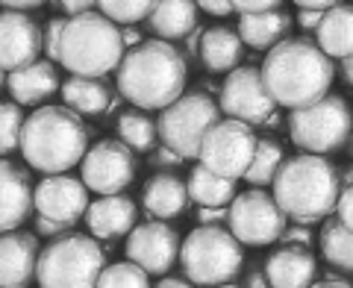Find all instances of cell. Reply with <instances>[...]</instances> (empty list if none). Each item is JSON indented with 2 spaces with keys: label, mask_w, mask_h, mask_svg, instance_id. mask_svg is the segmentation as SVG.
<instances>
[{
  "label": "cell",
  "mask_w": 353,
  "mask_h": 288,
  "mask_svg": "<svg viewBox=\"0 0 353 288\" xmlns=\"http://www.w3.org/2000/svg\"><path fill=\"white\" fill-rule=\"evenodd\" d=\"M185 74H189L185 53L176 50L168 39L157 36L124 53L115 71V85L118 94L132 106L165 109L183 94Z\"/></svg>",
  "instance_id": "cell-1"
},
{
  "label": "cell",
  "mask_w": 353,
  "mask_h": 288,
  "mask_svg": "<svg viewBox=\"0 0 353 288\" xmlns=\"http://www.w3.org/2000/svg\"><path fill=\"white\" fill-rule=\"evenodd\" d=\"M262 76L283 109H301L330 94L336 68L318 41L283 39L262 59Z\"/></svg>",
  "instance_id": "cell-2"
},
{
  "label": "cell",
  "mask_w": 353,
  "mask_h": 288,
  "mask_svg": "<svg viewBox=\"0 0 353 288\" xmlns=\"http://www.w3.org/2000/svg\"><path fill=\"white\" fill-rule=\"evenodd\" d=\"M341 171L324 153L289 156L271 183V194L277 197L283 212L301 224H318L330 212H336L341 197Z\"/></svg>",
  "instance_id": "cell-3"
},
{
  "label": "cell",
  "mask_w": 353,
  "mask_h": 288,
  "mask_svg": "<svg viewBox=\"0 0 353 288\" xmlns=\"http://www.w3.org/2000/svg\"><path fill=\"white\" fill-rule=\"evenodd\" d=\"M88 130L71 106H41L27 115L21 132V156L32 171L62 174L83 165L88 153Z\"/></svg>",
  "instance_id": "cell-4"
},
{
  "label": "cell",
  "mask_w": 353,
  "mask_h": 288,
  "mask_svg": "<svg viewBox=\"0 0 353 288\" xmlns=\"http://www.w3.org/2000/svg\"><path fill=\"white\" fill-rule=\"evenodd\" d=\"M124 32L103 12H80L65 21L59 41V65L80 76H106L124 59Z\"/></svg>",
  "instance_id": "cell-5"
},
{
  "label": "cell",
  "mask_w": 353,
  "mask_h": 288,
  "mask_svg": "<svg viewBox=\"0 0 353 288\" xmlns=\"http://www.w3.org/2000/svg\"><path fill=\"white\" fill-rule=\"evenodd\" d=\"M180 268L192 280V285H236V276L245 268L241 241L233 236V229H224L218 224H201L183 241Z\"/></svg>",
  "instance_id": "cell-6"
},
{
  "label": "cell",
  "mask_w": 353,
  "mask_h": 288,
  "mask_svg": "<svg viewBox=\"0 0 353 288\" xmlns=\"http://www.w3.org/2000/svg\"><path fill=\"white\" fill-rule=\"evenodd\" d=\"M106 247L97 245V236H68L53 238L48 247H41L36 282L41 288H92L101 282L106 268Z\"/></svg>",
  "instance_id": "cell-7"
},
{
  "label": "cell",
  "mask_w": 353,
  "mask_h": 288,
  "mask_svg": "<svg viewBox=\"0 0 353 288\" xmlns=\"http://www.w3.org/2000/svg\"><path fill=\"white\" fill-rule=\"evenodd\" d=\"M285 124H289V138L297 150L330 156L347 144L353 132V115L341 94H324L321 101L292 109Z\"/></svg>",
  "instance_id": "cell-8"
},
{
  "label": "cell",
  "mask_w": 353,
  "mask_h": 288,
  "mask_svg": "<svg viewBox=\"0 0 353 288\" xmlns=\"http://www.w3.org/2000/svg\"><path fill=\"white\" fill-rule=\"evenodd\" d=\"M221 115H224V109L218 101H212L209 92L180 94L171 106L159 109V141L171 144L185 159H197L203 136L209 132V127L218 124Z\"/></svg>",
  "instance_id": "cell-9"
},
{
  "label": "cell",
  "mask_w": 353,
  "mask_h": 288,
  "mask_svg": "<svg viewBox=\"0 0 353 288\" xmlns=\"http://www.w3.org/2000/svg\"><path fill=\"white\" fill-rule=\"evenodd\" d=\"M227 227L233 236L248 247H268L283 238L289 227V215L283 212L277 197L262 192V185L250 188L245 194H236L230 203V220Z\"/></svg>",
  "instance_id": "cell-10"
},
{
  "label": "cell",
  "mask_w": 353,
  "mask_h": 288,
  "mask_svg": "<svg viewBox=\"0 0 353 288\" xmlns=\"http://www.w3.org/2000/svg\"><path fill=\"white\" fill-rule=\"evenodd\" d=\"M256 144L259 138L253 132V124L239 118H221L203 136L197 162H203L206 168H212L221 176L241 180L256 156Z\"/></svg>",
  "instance_id": "cell-11"
},
{
  "label": "cell",
  "mask_w": 353,
  "mask_h": 288,
  "mask_svg": "<svg viewBox=\"0 0 353 288\" xmlns=\"http://www.w3.org/2000/svg\"><path fill=\"white\" fill-rule=\"evenodd\" d=\"M218 103L227 118H239L248 124H262L280 103L274 101L268 83L262 76V68L256 65H239L227 74L224 85L218 92Z\"/></svg>",
  "instance_id": "cell-12"
},
{
  "label": "cell",
  "mask_w": 353,
  "mask_h": 288,
  "mask_svg": "<svg viewBox=\"0 0 353 288\" xmlns=\"http://www.w3.org/2000/svg\"><path fill=\"white\" fill-rule=\"evenodd\" d=\"M136 150L124 141H97L83 156V180L97 194H121L136 180Z\"/></svg>",
  "instance_id": "cell-13"
},
{
  "label": "cell",
  "mask_w": 353,
  "mask_h": 288,
  "mask_svg": "<svg viewBox=\"0 0 353 288\" xmlns=\"http://www.w3.org/2000/svg\"><path fill=\"white\" fill-rule=\"evenodd\" d=\"M180 247L183 241L176 236V229L168 227L162 218H150L148 224L132 227V232L127 236V259L139 262L148 274H168L176 259H180Z\"/></svg>",
  "instance_id": "cell-14"
},
{
  "label": "cell",
  "mask_w": 353,
  "mask_h": 288,
  "mask_svg": "<svg viewBox=\"0 0 353 288\" xmlns=\"http://www.w3.org/2000/svg\"><path fill=\"white\" fill-rule=\"evenodd\" d=\"M88 192L83 176H71L68 171L62 174H44V180L36 183V212L65 220V224H80L83 215L88 212Z\"/></svg>",
  "instance_id": "cell-15"
},
{
  "label": "cell",
  "mask_w": 353,
  "mask_h": 288,
  "mask_svg": "<svg viewBox=\"0 0 353 288\" xmlns=\"http://www.w3.org/2000/svg\"><path fill=\"white\" fill-rule=\"evenodd\" d=\"M44 50V30L24 9H3L0 15V68L6 74L36 62Z\"/></svg>",
  "instance_id": "cell-16"
},
{
  "label": "cell",
  "mask_w": 353,
  "mask_h": 288,
  "mask_svg": "<svg viewBox=\"0 0 353 288\" xmlns=\"http://www.w3.org/2000/svg\"><path fill=\"white\" fill-rule=\"evenodd\" d=\"M36 236L18 229L3 232V238H0V282H3V288H24L36 280L41 256Z\"/></svg>",
  "instance_id": "cell-17"
},
{
  "label": "cell",
  "mask_w": 353,
  "mask_h": 288,
  "mask_svg": "<svg viewBox=\"0 0 353 288\" xmlns=\"http://www.w3.org/2000/svg\"><path fill=\"white\" fill-rule=\"evenodd\" d=\"M265 274L274 288H306L315 285L318 259L306 245H283L268 253Z\"/></svg>",
  "instance_id": "cell-18"
},
{
  "label": "cell",
  "mask_w": 353,
  "mask_h": 288,
  "mask_svg": "<svg viewBox=\"0 0 353 288\" xmlns=\"http://www.w3.org/2000/svg\"><path fill=\"white\" fill-rule=\"evenodd\" d=\"M139 209L132 197L124 194H101V200H92L85 212V227L92 236L103 241H115L121 236H130L136 227Z\"/></svg>",
  "instance_id": "cell-19"
},
{
  "label": "cell",
  "mask_w": 353,
  "mask_h": 288,
  "mask_svg": "<svg viewBox=\"0 0 353 288\" xmlns=\"http://www.w3.org/2000/svg\"><path fill=\"white\" fill-rule=\"evenodd\" d=\"M3 88L21 106H39L48 101L50 94H57L62 83H59L57 68H53V59H48V62L36 59V62L24 65V68L9 71L3 76Z\"/></svg>",
  "instance_id": "cell-20"
},
{
  "label": "cell",
  "mask_w": 353,
  "mask_h": 288,
  "mask_svg": "<svg viewBox=\"0 0 353 288\" xmlns=\"http://www.w3.org/2000/svg\"><path fill=\"white\" fill-rule=\"evenodd\" d=\"M0 188H3V197H0V227L15 229L30 218V212L36 209V188L30 185V174L15 168L9 159L0 162Z\"/></svg>",
  "instance_id": "cell-21"
},
{
  "label": "cell",
  "mask_w": 353,
  "mask_h": 288,
  "mask_svg": "<svg viewBox=\"0 0 353 288\" xmlns=\"http://www.w3.org/2000/svg\"><path fill=\"white\" fill-rule=\"evenodd\" d=\"M189 183L176 180V174L171 171H159L153 174L145 192H141V206H145L148 218H162V220H171L176 215H183L189 209Z\"/></svg>",
  "instance_id": "cell-22"
},
{
  "label": "cell",
  "mask_w": 353,
  "mask_h": 288,
  "mask_svg": "<svg viewBox=\"0 0 353 288\" xmlns=\"http://www.w3.org/2000/svg\"><path fill=\"white\" fill-rule=\"evenodd\" d=\"M241 56H245V39L239 30L230 27H209L203 30L201 41V65L209 74H230L239 68Z\"/></svg>",
  "instance_id": "cell-23"
},
{
  "label": "cell",
  "mask_w": 353,
  "mask_h": 288,
  "mask_svg": "<svg viewBox=\"0 0 353 288\" xmlns=\"http://www.w3.org/2000/svg\"><path fill=\"white\" fill-rule=\"evenodd\" d=\"M65 106H71L80 115H106L109 103H112V85L103 76H80L74 74L71 80H65L59 88Z\"/></svg>",
  "instance_id": "cell-24"
},
{
  "label": "cell",
  "mask_w": 353,
  "mask_h": 288,
  "mask_svg": "<svg viewBox=\"0 0 353 288\" xmlns=\"http://www.w3.org/2000/svg\"><path fill=\"white\" fill-rule=\"evenodd\" d=\"M197 9H201L197 0H157V6L148 18V27L159 39H185L197 27Z\"/></svg>",
  "instance_id": "cell-25"
},
{
  "label": "cell",
  "mask_w": 353,
  "mask_h": 288,
  "mask_svg": "<svg viewBox=\"0 0 353 288\" xmlns=\"http://www.w3.org/2000/svg\"><path fill=\"white\" fill-rule=\"evenodd\" d=\"M315 36L327 56H333V59L353 56V6L350 3L330 6L315 30Z\"/></svg>",
  "instance_id": "cell-26"
},
{
  "label": "cell",
  "mask_w": 353,
  "mask_h": 288,
  "mask_svg": "<svg viewBox=\"0 0 353 288\" xmlns=\"http://www.w3.org/2000/svg\"><path fill=\"white\" fill-rule=\"evenodd\" d=\"M292 30V18L280 12V9H268V12H248L239 21V32L248 48L253 50H271L280 44Z\"/></svg>",
  "instance_id": "cell-27"
},
{
  "label": "cell",
  "mask_w": 353,
  "mask_h": 288,
  "mask_svg": "<svg viewBox=\"0 0 353 288\" xmlns=\"http://www.w3.org/2000/svg\"><path fill=\"white\" fill-rule=\"evenodd\" d=\"M189 194L197 206H230L236 197V180L233 176H221L203 162H197L189 174Z\"/></svg>",
  "instance_id": "cell-28"
},
{
  "label": "cell",
  "mask_w": 353,
  "mask_h": 288,
  "mask_svg": "<svg viewBox=\"0 0 353 288\" xmlns=\"http://www.w3.org/2000/svg\"><path fill=\"white\" fill-rule=\"evenodd\" d=\"M318 245H321V256L333 265V268L353 274V229L341 224V218H327L321 232H318Z\"/></svg>",
  "instance_id": "cell-29"
},
{
  "label": "cell",
  "mask_w": 353,
  "mask_h": 288,
  "mask_svg": "<svg viewBox=\"0 0 353 288\" xmlns=\"http://www.w3.org/2000/svg\"><path fill=\"white\" fill-rule=\"evenodd\" d=\"M118 138L124 144H130L136 153H150L157 147L159 124H153V121L145 112H139V106H136L118 118Z\"/></svg>",
  "instance_id": "cell-30"
},
{
  "label": "cell",
  "mask_w": 353,
  "mask_h": 288,
  "mask_svg": "<svg viewBox=\"0 0 353 288\" xmlns=\"http://www.w3.org/2000/svg\"><path fill=\"white\" fill-rule=\"evenodd\" d=\"M283 162H285L283 144L274 141V138H259L256 156H253L250 168H248V174H245V180H248L250 185H271Z\"/></svg>",
  "instance_id": "cell-31"
},
{
  "label": "cell",
  "mask_w": 353,
  "mask_h": 288,
  "mask_svg": "<svg viewBox=\"0 0 353 288\" xmlns=\"http://www.w3.org/2000/svg\"><path fill=\"white\" fill-rule=\"evenodd\" d=\"M150 280H148V271L141 268L139 262H112V265H106L103 274H101V288H145Z\"/></svg>",
  "instance_id": "cell-32"
},
{
  "label": "cell",
  "mask_w": 353,
  "mask_h": 288,
  "mask_svg": "<svg viewBox=\"0 0 353 288\" xmlns=\"http://www.w3.org/2000/svg\"><path fill=\"white\" fill-rule=\"evenodd\" d=\"M101 12L109 15L115 24H139V21L150 18L157 0H97Z\"/></svg>",
  "instance_id": "cell-33"
},
{
  "label": "cell",
  "mask_w": 353,
  "mask_h": 288,
  "mask_svg": "<svg viewBox=\"0 0 353 288\" xmlns=\"http://www.w3.org/2000/svg\"><path fill=\"white\" fill-rule=\"evenodd\" d=\"M24 124L27 118L21 115V103L12 101V103H3L0 106V150L12 153V150H21V132H24Z\"/></svg>",
  "instance_id": "cell-34"
},
{
  "label": "cell",
  "mask_w": 353,
  "mask_h": 288,
  "mask_svg": "<svg viewBox=\"0 0 353 288\" xmlns=\"http://www.w3.org/2000/svg\"><path fill=\"white\" fill-rule=\"evenodd\" d=\"M148 162H150V168H159V171H171V168H180V165L185 162V156L180 150H174L171 144H159V147H153L150 150V156H148Z\"/></svg>",
  "instance_id": "cell-35"
},
{
  "label": "cell",
  "mask_w": 353,
  "mask_h": 288,
  "mask_svg": "<svg viewBox=\"0 0 353 288\" xmlns=\"http://www.w3.org/2000/svg\"><path fill=\"white\" fill-rule=\"evenodd\" d=\"M65 21L68 18H53L50 24L44 27V53H48V59H53V62H59V41H62Z\"/></svg>",
  "instance_id": "cell-36"
},
{
  "label": "cell",
  "mask_w": 353,
  "mask_h": 288,
  "mask_svg": "<svg viewBox=\"0 0 353 288\" xmlns=\"http://www.w3.org/2000/svg\"><path fill=\"white\" fill-rule=\"evenodd\" d=\"M77 224H65V220H57V218H48V215H39L36 212V232L44 238H59V236H68Z\"/></svg>",
  "instance_id": "cell-37"
},
{
  "label": "cell",
  "mask_w": 353,
  "mask_h": 288,
  "mask_svg": "<svg viewBox=\"0 0 353 288\" xmlns=\"http://www.w3.org/2000/svg\"><path fill=\"white\" fill-rule=\"evenodd\" d=\"M280 241L283 245H306V247H312V229H309V224L294 220V227H285Z\"/></svg>",
  "instance_id": "cell-38"
},
{
  "label": "cell",
  "mask_w": 353,
  "mask_h": 288,
  "mask_svg": "<svg viewBox=\"0 0 353 288\" xmlns=\"http://www.w3.org/2000/svg\"><path fill=\"white\" fill-rule=\"evenodd\" d=\"M236 12L248 15V12H268V9H280L283 0H233Z\"/></svg>",
  "instance_id": "cell-39"
},
{
  "label": "cell",
  "mask_w": 353,
  "mask_h": 288,
  "mask_svg": "<svg viewBox=\"0 0 353 288\" xmlns=\"http://www.w3.org/2000/svg\"><path fill=\"white\" fill-rule=\"evenodd\" d=\"M241 285H248V288H265V285H271L268 282V274H265V265L250 262L248 271L241 274Z\"/></svg>",
  "instance_id": "cell-40"
},
{
  "label": "cell",
  "mask_w": 353,
  "mask_h": 288,
  "mask_svg": "<svg viewBox=\"0 0 353 288\" xmlns=\"http://www.w3.org/2000/svg\"><path fill=\"white\" fill-rule=\"evenodd\" d=\"M230 220V206H201L197 209V224H224Z\"/></svg>",
  "instance_id": "cell-41"
},
{
  "label": "cell",
  "mask_w": 353,
  "mask_h": 288,
  "mask_svg": "<svg viewBox=\"0 0 353 288\" xmlns=\"http://www.w3.org/2000/svg\"><path fill=\"white\" fill-rule=\"evenodd\" d=\"M336 215L341 218V224L353 229V185L341 188V197H339V206H336Z\"/></svg>",
  "instance_id": "cell-42"
},
{
  "label": "cell",
  "mask_w": 353,
  "mask_h": 288,
  "mask_svg": "<svg viewBox=\"0 0 353 288\" xmlns=\"http://www.w3.org/2000/svg\"><path fill=\"white\" fill-rule=\"evenodd\" d=\"M197 6H201L206 15H215V18H227L236 12L233 0H197Z\"/></svg>",
  "instance_id": "cell-43"
},
{
  "label": "cell",
  "mask_w": 353,
  "mask_h": 288,
  "mask_svg": "<svg viewBox=\"0 0 353 288\" xmlns=\"http://www.w3.org/2000/svg\"><path fill=\"white\" fill-rule=\"evenodd\" d=\"M345 271H339V268H333L330 265V271H324V276L321 280H315V285L318 288H353V282L347 280V276H341Z\"/></svg>",
  "instance_id": "cell-44"
},
{
  "label": "cell",
  "mask_w": 353,
  "mask_h": 288,
  "mask_svg": "<svg viewBox=\"0 0 353 288\" xmlns=\"http://www.w3.org/2000/svg\"><path fill=\"white\" fill-rule=\"evenodd\" d=\"M201 41H203V30L201 27H194L189 36L183 39V53H185V59H201Z\"/></svg>",
  "instance_id": "cell-45"
},
{
  "label": "cell",
  "mask_w": 353,
  "mask_h": 288,
  "mask_svg": "<svg viewBox=\"0 0 353 288\" xmlns=\"http://www.w3.org/2000/svg\"><path fill=\"white\" fill-rule=\"evenodd\" d=\"M327 9H301L297 12V24H301V30H318V24H321V18H324Z\"/></svg>",
  "instance_id": "cell-46"
},
{
  "label": "cell",
  "mask_w": 353,
  "mask_h": 288,
  "mask_svg": "<svg viewBox=\"0 0 353 288\" xmlns=\"http://www.w3.org/2000/svg\"><path fill=\"white\" fill-rule=\"evenodd\" d=\"M57 3L62 6V12L80 15V12H88V9H94V6H97V0H57Z\"/></svg>",
  "instance_id": "cell-47"
},
{
  "label": "cell",
  "mask_w": 353,
  "mask_h": 288,
  "mask_svg": "<svg viewBox=\"0 0 353 288\" xmlns=\"http://www.w3.org/2000/svg\"><path fill=\"white\" fill-rule=\"evenodd\" d=\"M0 3H3V9H24V12H30V9L44 6L48 0H0Z\"/></svg>",
  "instance_id": "cell-48"
},
{
  "label": "cell",
  "mask_w": 353,
  "mask_h": 288,
  "mask_svg": "<svg viewBox=\"0 0 353 288\" xmlns=\"http://www.w3.org/2000/svg\"><path fill=\"white\" fill-rule=\"evenodd\" d=\"M192 285V280H189V276H162V280H159V288H189Z\"/></svg>",
  "instance_id": "cell-49"
},
{
  "label": "cell",
  "mask_w": 353,
  "mask_h": 288,
  "mask_svg": "<svg viewBox=\"0 0 353 288\" xmlns=\"http://www.w3.org/2000/svg\"><path fill=\"white\" fill-rule=\"evenodd\" d=\"M336 3H341V0H294V6L301 9H330Z\"/></svg>",
  "instance_id": "cell-50"
},
{
  "label": "cell",
  "mask_w": 353,
  "mask_h": 288,
  "mask_svg": "<svg viewBox=\"0 0 353 288\" xmlns=\"http://www.w3.org/2000/svg\"><path fill=\"white\" fill-rule=\"evenodd\" d=\"M121 32H124V41H127V48H139V44H141V32L136 30V24H127V27L121 30Z\"/></svg>",
  "instance_id": "cell-51"
},
{
  "label": "cell",
  "mask_w": 353,
  "mask_h": 288,
  "mask_svg": "<svg viewBox=\"0 0 353 288\" xmlns=\"http://www.w3.org/2000/svg\"><path fill=\"white\" fill-rule=\"evenodd\" d=\"M341 76H345V83L353 88V56L341 59Z\"/></svg>",
  "instance_id": "cell-52"
},
{
  "label": "cell",
  "mask_w": 353,
  "mask_h": 288,
  "mask_svg": "<svg viewBox=\"0 0 353 288\" xmlns=\"http://www.w3.org/2000/svg\"><path fill=\"white\" fill-rule=\"evenodd\" d=\"M262 127H268V130H280V127H283V118L277 115V109H274V112L262 121Z\"/></svg>",
  "instance_id": "cell-53"
},
{
  "label": "cell",
  "mask_w": 353,
  "mask_h": 288,
  "mask_svg": "<svg viewBox=\"0 0 353 288\" xmlns=\"http://www.w3.org/2000/svg\"><path fill=\"white\" fill-rule=\"evenodd\" d=\"M341 185H353V165H347V168H341Z\"/></svg>",
  "instance_id": "cell-54"
},
{
  "label": "cell",
  "mask_w": 353,
  "mask_h": 288,
  "mask_svg": "<svg viewBox=\"0 0 353 288\" xmlns=\"http://www.w3.org/2000/svg\"><path fill=\"white\" fill-rule=\"evenodd\" d=\"M345 150H347V156L353 159V132H350V138H347V144H345Z\"/></svg>",
  "instance_id": "cell-55"
}]
</instances>
